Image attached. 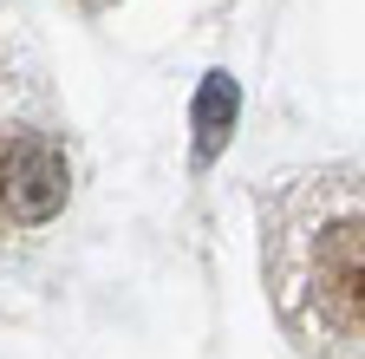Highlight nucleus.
Instances as JSON below:
<instances>
[{
	"instance_id": "3",
	"label": "nucleus",
	"mask_w": 365,
	"mask_h": 359,
	"mask_svg": "<svg viewBox=\"0 0 365 359\" xmlns=\"http://www.w3.org/2000/svg\"><path fill=\"white\" fill-rule=\"evenodd\" d=\"M235 79L228 72H209L202 79V92H196V163H215V151L228 144V124H235Z\"/></svg>"
},
{
	"instance_id": "2",
	"label": "nucleus",
	"mask_w": 365,
	"mask_h": 359,
	"mask_svg": "<svg viewBox=\"0 0 365 359\" xmlns=\"http://www.w3.org/2000/svg\"><path fill=\"white\" fill-rule=\"evenodd\" d=\"M0 183H7V222H20V229L53 222L66 209V196H72V157L46 131H7Z\"/></svg>"
},
{
	"instance_id": "1",
	"label": "nucleus",
	"mask_w": 365,
	"mask_h": 359,
	"mask_svg": "<svg viewBox=\"0 0 365 359\" xmlns=\"http://www.w3.org/2000/svg\"><path fill=\"white\" fill-rule=\"evenodd\" d=\"M261 288L300 359H365V163L261 190Z\"/></svg>"
}]
</instances>
